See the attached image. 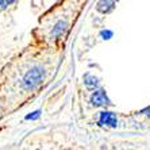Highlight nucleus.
<instances>
[{"mask_svg":"<svg viewBox=\"0 0 150 150\" xmlns=\"http://www.w3.org/2000/svg\"><path fill=\"white\" fill-rule=\"evenodd\" d=\"M100 123L101 125H107V126H111V127H115L118 120H116V116L114 115L112 112H101Z\"/></svg>","mask_w":150,"mask_h":150,"instance_id":"3","label":"nucleus"},{"mask_svg":"<svg viewBox=\"0 0 150 150\" xmlns=\"http://www.w3.org/2000/svg\"><path fill=\"white\" fill-rule=\"evenodd\" d=\"M38 114H39V112H34V115H28V116H26V119H34V118H37V116H38Z\"/></svg>","mask_w":150,"mask_h":150,"instance_id":"8","label":"nucleus"},{"mask_svg":"<svg viewBox=\"0 0 150 150\" xmlns=\"http://www.w3.org/2000/svg\"><path fill=\"white\" fill-rule=\"evenodd\" d=\"M84 83H85V85H87L88 88H91V89L98 87V80H96V77L89 76V74L85 76V81H84Z\"/></svg>","mask_w":150,"mask_h":150,"instance_id":"4","label":"nucleus"},{"mask_svg":"<svg viewBox=\"0 0 150 150\" xmlns=\"http://www.w3.org/2000/svg\"><path fill=\"white\" fill-rule=\"evenodd\" d=\"M91 103L96 107H100V105H104L108 103V99H107V95L104 91H96L93 92V95L91 96Z\"/></svg>","mask_w":150,"mask_h":150,"instance_id":"2","label":"nucleus"},{"mask_svg":"<svg viewBox=\"0 0 150 150\" xmlns=\"http://www.w3.org/2000/svg\"><path fill=\"white\" fill-rule=\"evenodd\" d=\"M101 37H104V39H110L112 37V33L111 31H103L101 33Z\"/></svg>","mask_w":150,"mask_h":150,"instance_id":"6","label":"nucleus"},{"mask_svg":"<svg viewBox=\"0 0 150 150\" xmlns=\"http://www.w3.org/2000/svg\"><path fill=\"white\" fill-rule=\"evenodd\" d=\"M41 80H42V72L39 69H33L31 72H28V74L25 77V87L33 88Z\"/></svg>","mask_w":150,"mask_h":150,"instance_id":"1","label":"nucleus"},{"mask_svg":"<svg viewBox=\"0 0 150 150\" xmlns=\"http://www.w3.org/2000/svg\"><path fill=\"white\" fill-rule=\"evenodd\" d=\"M10 3H12V1H0V8H4L7 4H10Z\"/></svg>","mask_w":150,"mask_h":150,"instance_id":"7","label":"nucleus"},{"mask_svg":"<svg viewBox=\"0 0 150 150\" xmlns=\"http://www.w3.org/2000/svg\"><path fill=\"white\" fill-rule=\"evenodd\" d=\"M99 6H105V12H107L110 8L114 7V3H112V1H107V3H104V1H103V3H99ZM98 10L101 11V12H104V8H101V7H98Z\"/></svg>","mask_w":150,"mask_h":150,"instance_id":"5","label":"nucleus"}]
</instances>
